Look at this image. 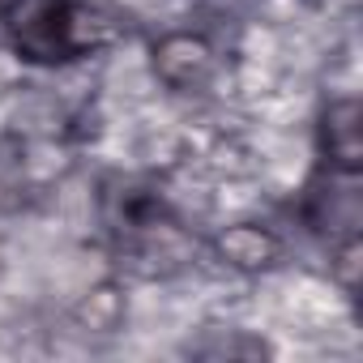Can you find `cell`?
<instances>
[{
  "instance_id": "2",
  "label": "cell",
  "mask_w": 363,
  "mask_h": 363,
  "mask_svg": "<svg viewBox=\"0 0 363 363\" xmlns=\"http://www.w3.org/2000/svg\"><path fill=\"white\" fill-rule=\"evenodd\" d=\"M316 141H320V158H325L329 171H337V175H359V167H363L359 103H354V99H333V103L320 111Z\"/></svg>"
},
{
  "instance_id": "1",
  "label": "cell",
  "mask_w": 363,
  "mask_h": 363,
  "mask_svg": "<svg viewBox=\"0 0 363 363\" xmlns=\"http://www.w3.org/2000/svg\"><path fill=\"white\" fill-rule=\"evenodd\" d=\"M0 30L18 60L39 69L90 60L116 43V18L90 0H5Z\"/></svg>"
},
{
  "instance_id": "4",
  "label": "cell",
  "mask_w": 363,
  "mask_h": 363,
  "mask_svg": "<svg viewBox=\"0 0 363 363\" xmlns=\"http://www.w3.org/2000/svg\"><path fill=\"white\" fill-rule=\"evenodd\" d=\"M214 248H218L223 265L244 269V274H261V269H269V265L278 261V240H274L269 231L252 227V223L227 227V231L218 235V244H214Z\"/></svg>"
},
{
  "instance_id": "5",
  "label": "cell",
  "mask_w": 363,
  "mask_h": 363,
  "mask_svg": "<svg viewBox=\"0 0 363 363\" xmlns=\"http://www.w3.org/2000/svg\"><path fill=\"white\" fill-rule=\"evenodd\" d=\"M5 261H9V252H5V240H0V274H5Z\"/></svg>"
},
{
  "instance_id": "3",
  "label": "cell",
  "mask_w": 363,
  "mask_h": 363,
  "mask_svg": "<svg viewBox=\"0 0 363 363\" xmlns=\"http://www.w3.org/2000/svg\"><path fill=\"white\" fill-rule=\"evenodd\" d=\"M154 73L171 90H193L206 86L214 73V48L201 35H167L154 48Z\"/></svg>"
}]
</instances>
